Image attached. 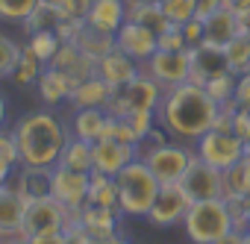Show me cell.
<instances>
[{
    "instance_id": "cell-58",
    "label": "cell",
    "mask_w": 250,
    "mask_h": 244,
    "mask_svg": "<svg viewBox=\"0 0 250 244\" xmlns=\"http://www.w3.org/2000/svg\"><path fill=\"white\" fill-rule=\"evenodd\" d=\"M247 232H250V229H247Z\"/></svg>"
},
{
    "instance_id": "cell-56",
    "label": "cell",
    "mask_w": 250,
    "mask_h": 244,
    "mask_svg": "<svg viewBox=\"0 0 250 244\" xmlns=\"http://www.w3.org/2000/svg\"><path fill=\"white\" fill-rule=\"evenodd\" d=\"M244 147L250 150V130H247V136H244Z\"/></svg>"
},
{
    "instance_id": "cell-2",
    "label": "cell",
    "mask_w": 250,
    "mask_h": 244,
    "mask_svg": "<svg viewBox=\"0 0 250 244\" xmlns=\"http://www.w3.org/2000/svg\"><path fill=\"white\" fill-rule=\"evenodd\" d=\"M15 142L21 153V165L33 168H56L59 156L68 144V127H62V121L53 112H30L15 124Z\"/></svg>"
},
{
    "instance_id": "cell-4",
    "label": "cell",
    "mask_w": 250,
    "mask_h": 244,
    "mask_svg": "<svg viewBox=\"0 0 250 244\" xmlns=\"http://www.w3.org/2000/svg\"><path fill=\"white\" fill-rule=\"evenodd\" d=\"M186 235L191 238V244H212L221 235H227L232 229L229 221V209L224 197H209V200H194L183 218Z\"/></svg>"
},
{
    "instance_id": "cell-16",
    "label": "cell",
    "mask_w": 250,
    "mask_h": 244,
    "mask_svg": "<svg viewBox=\"0 0 250 244\" xmlns=\"http://www.w3.org/2000/svg\"><path fill=\"white\" fill-rule=\"evenodd\" d=\"M91 150H94V171L109 177H115L121 168H127L133 159H139V144H124L112 139H97Z\"/></svg>"
},
{
    "instance_id": "cell-23",
    "label": "cell",
    "mask_w": 250,
    "mask_h": 244,
    "mask_svg": "<svg viewBox=\"0 0 250 244\" xmlns=\"http://www.w3.org/2000/svg\"><path fill=\"white\" fill-rule=\"evenodd\" d=\"M109 97H112V85L94 74V77L83 80L80 85H74L68 100H71L74 109H85V106H100V109H106Z\"/></svg>"
},
{
    "instance_id": "cell-39",
    "label": "cell",
    "mask_w": 250,
    "mask_h": 244,
    "mask_svg": "<svg viewBox=\"0 0 250 244\" xmlns=\"http://www.w3.org/2000/svg\"><path fill=\"white\" fill-rule=\"evenodd\" d=\"M121 118H127V124L133 127V133H136L139 142L156 127V112L153 109H136V112H127V115H121Z\"/></svg>"
},
{
    "instance_id": "cell-25",
    "label": "cell",
    "mask_w": 250,
    "mask_h": 244,
    "mask_svg": "<svg viewBox=\"0 0 250 244\" xmlns=\"http://www.w3.org/2000/svg\"><path fill=\"white\" fill-rule=\"evenodd\" d=\"M127 21H136L147 30H153L156 36H162L171 21L165 18L162 6H159V0H127Z\"/></svg>"
},
{
    "instance_id": "cell-29",
    "label": "cell",
    "mask_w": 250,
    "mask_h": 244,
    "mask_svg": "<svg viewBox=\"0 0 250 244\" xmlns=\"http://www.w3.org/2000/svg\"><path fill=\"white\" fill-rule=\"evenodd\" d=\"M47 65L33 53V47L27 44L24 50H21V56H18V62H15V68H12V74H9V80L15 82V85H21V88H27V85H36L39 82V77H42V71H44Z\"/></svg>"
},
{
    "instance_id": "cell-15",
    "label": "cell",
    "mask_w": 250,
    "mask_h": 244,
    "mask_svg": "<svg viewBox=\"0 0 250 244\" xmlns=\"http://www.w3.org/2000/svg\"><path fill=\"white\" fill-rule=\"evenodd\" d=\"M121 209H106V206H91V203H85L80 212H68V218H71V224H80L91 238H97V241H103V238H109V235H115L118 232V221H121Z\"/></svg>"
},
{
    "instance_id": "cell-9",
    "label": "cell",
    "mask_w": 250,
    "mask_h": 244,
    "mask_svg": "<svg viewBox=\"0 0 250 244\" xmlns=\"http://www.w3.org/2000/svg\"><path fill=\"white\" fill-rule=\"evenodd\" d=\"M145 71L162 85V88H174L180 82L188 80V71H191V50H156L147 62H145Z\"/></svg>"
},
{
    "instance_id": "cell-20",
    "label": "cell",
    "mask_w": 250,
    "mask_h": 244,
    "mask_svg": "<svg viewBox=\"0 0 250 244\" xmlns=\"http://www.w3.org/2000/svg\"><path fill=\"white\" fill-rule=\"evenodd\" d=\"M203 30H206V44H215V47H224L235 36H241V27H238L235 12L227 9V6H221L209 18H203Z\"/></svg>"
},
{
    "instance_id": "cell-41",
    "label": "cell",
    "mask_w": 250,
    "mask_h": 244,
    "mask_svg": "<svg viewBox=\"0 0 250 244\" xmlns=\"http://www.w3.org/2000/svg\"><path fill=\"white\" fill-rule=\"evenodd\" d=\"M235 82H238V77L235 74H224V77H218V80H212L209 85H206V91L224 106V103H229L232 100V94H235Z\"/></svg>"
},
{
    "instance_id": "cell-49",
    "label": "cell",
    "mask_w": 250,
    "mask_h": 244,
    "mask_svg": "<svg viewBox=\"0 0 250 244\" xmlns=\"http://www.w3.org/2000/svg\"><path fill=\"white\" fill-rule=\"evenodd\" d=\"M232 12H235V18H238L241 33H247V36H250V0H247V3H241L238 9H232Z\"/></svg>"
},
{
    "instance_id": "cell-28",
    "label": "cell",
    "mask_w": 250,
    "mask_h": 244,
    "mask_svg": "<svg viewBox=\"0 0 250 244\" xmlns=\"http://www.w3.org/2000/svg\"><path fill=\"white\" fill-rule=\"evenodd\" d=\"M88 203L91 206H106V209H121L118 206V185L115 177L91 171L88 174Z\"/></svg>"
},
{
    "instance_id": "cell-8",
    "label": "cell",
    "mask_w": 250,
    "mask_h": 244,
    "mask_svg": "<svg viewBox=\"0 0 250 244\" xmlns=\"http://www.w3.org/2000/svg\"><path fill=\"white\" fill-rule=\"evenodd\" d=\"M145 162H147V168L156 174V180L162 183V185H174V183H180L183 180V174H186V168H188V162L194 159V150H188V147H183V144H162V147H156V150H150V153H145L142 156Z\"/></svg>"
},
{
    "instance_id": "cell-1",
    "label": "cell",
    "mask_w": 250,
    "mask_h": 244,
    "mask_svg": "<svg viewBox=\"0 0 250 244\" xmlns=\"http://www.w3.org/2000/svg\"><path fill=\"white\" fill-rule=\"evenodd\" d=\"M218 115H221V103L191 80L165 88L156 109V121L168 130V136L183 142H197L203 133H209Z\"/></svg>"
},
{
    "instance_id": "cell-44",
    "label": "cell",
    "mask_w": 250,
    "mask_h": 244,
    "mask_svg": "<svg viewBox=\"0 0 250 244\" xmlns=\"http://www.w3.org/2000/svg\"><path fill=\"white\" fill-rule=\"evenodd\" d=\"M159 47H162V50H188L186 36H183V27H180V24H171V27L159 36Z\"/></svg>"
},
{
    "instance_id": "cell-13",
    "label": "cell",
    "mask_w": 250,
    "mask_h": 244,
    "mask_svg": "<svg viewBox=\"0 0 250 244\" xmlns=\"http://www.w3.org/2000/svg\"><path fill=\"white\" fill-rule=\"evenodd\" d=\"M115 44L118 50H124L127 56H133L139 65H145L156 50H159V36L136 21H127L118 33H115Z\"/></svg>"
},
{
    "instance_id": "cell-5",
    "label": "cell",
    "mask_w": 250,
    "mask_h": 244,
    "mask_svg": "<svg viewBox=\"0 0 250 244\" xmlns=\"http://www.w3.org/2000/svg\"><path fill=\"white\" fill-rule=\"evenodd\" d=\"M162 94H165V88L142 68L139 77H133L130 82L112 88V97L106 103V112L109 115H127V112H136V109H153L156 112Z\"/></svg>"
},
{
    "instance_id": "cell-36",
    "label": "cell",
    "mask_w": 250,
    "mask_h": 244,
    "mask_svg": "<svg viewBox=\"0 0 250 244\" xmlns=\"http://www.w3.org/2000/svg\"><path fill=\"white\" fill-rule=\"evenodd\" d=\"M42 3V0H0V21H18L24 24V18Z\"/></svg>"
},
{
    "instance_id": "cell-12",
    "label": "cell",
    "mask_w": 250,
    "mask_h": 244,
    "mask_svg": "<svg viewBox=\"0 0 250 244\" xmlns=\"http://www.w3.org/2000/svg\"><path fill=\"white\" fill-rule=\"evenodd\" d=\"M188 206H191V200H188V194L183 191L180 183L162 185L159 194H156V200H153V206H150V212H147V221H150L153 226H174V224H183Z\"/></svg>"
},
{
    "instance_id": "cell-45",
    "label": "cell",
    "mask_w": 250,
    "mask_h": 244,
    "mask_svg": "<svg viewBox=\"0 0 250 244\" xmlns=\"http://www.w3.org/2000/svg\"><path fill=\"white\" fill-rule=\"evenodd\" d=\"M183 36H186V44H188V50L200 47V44L206 41L203 21H200V18H191V21H186V24H183Z\"/></svg>"
},
{
    "instance_id": "cell-33",
    "label": "cell",
    "mask_w": 250,
    "mask_h": 244,
    "mask_svg": "<svg viewBox=\"0 0 250 244\" xmlns=\"http://www.w3.org/2000/svg\"><path fill=\"white\" fill-rule=\"evenodd\" d=\"M30 47H33V53L44 62V65H50V59L56 56V50L62 47V39L53 33V30H44V33H36V36H30V41H27Z\"/></svg>"
},
{
    "instance_id": "cell-54",
    "label": "cell",
    "mask_w": 250,
    "mask_h": 244,
    "mask_svg": "<svg viewBox=\"0 0 250 244\" xmlns=\"http://www.w3.org/2000/svg\"><path fill=\"white\" fill-rule=\"evenodd\" d=\"M221 3H224L227 9H238L241 3H247V0H221Z\"/></svg>"
},
{
    "instance_id": "cell-19",
    "label": "cell",
    "mask_w": 250,
    "mask_h": 244,
    "mask_svg": "<svg viewBox=\"0 0 250 244\" xmlns=\"http://www.w3.org/2000/svg\"><path fill=\"white\" fill-rule=\"evenodd\" d=\"M85 24L115 36L124 24H127V0H94Z\"/></svg>"
},
{
    "instance_id": "cell-42",
    "label": "cell",
    "mask_w": 250,
    "mask_h": 244,
    "mask_svg": "<svg viewBox=\"0 0 250 244\" xmlns=\"http://www.w3.org/2000/svg\"><path fill=\"white\" fill-rule=\"evenodd\" d=\"M227 209H229L232 229L247 232V226H250V197H232V200H227Z\"/></svg>"
},
{
    "instance_id": "cell-46",
    "label": "cell",
    "mask_w": 250,
    "mask_h": 244,
    "mask_svg": "<svg viewBox=\"0 0 250 244\" xmlns=\"http://www.w3.org/2000/svg\"><path fill=\"white\" fill-rule=\"evenodd\" d=\"M65 244H97V238H91L80 224H68L65 226Z\"/></svg>"
},
{
    "instance_id": "cell-14",
    "label": "cell",
    "mask_w": 250,
    "mask_h": 244,
    "mask_svg": "<svg viewBox=\"0 0 250 244\" xmlns=\"http://www.w3.org/2000/svg\"><path fill=\"white\" fill-rule=\"evenodd\" d=\"M224 74H232L229 65H227V56H224V47H215V44H200L191 50V71H188V80L197 82V85H209L212 80L224 77Z\"/></svg>"
},
{
    "instance_id": "cell-6",
    "label": "cell",
    "mask_w": 250,
    "mask_h": 244,
    "mask_svg": "<svg viewBox=\"0 0 250 244\" xmlns=\"http://www.w3.org/2000/svg\"><path fill=\"white\" fill-rule=\"evenodd\" d=\"M194 153L200 159H206L209 165H215L218 171H227L229 165H235L241 156H244V139L235 136L232 130H224V127H212L209 133H203L197 142H194Z\"/></svg>"
},
{
    "instance_id": "cell-7",
    "label": "cell",
    "mask_w": 250,
    "mask_h": 244,
    "mask_svg": "<svg viewBox=\"0 0 250 244\" xmlns=\"http://www.w3.org/2000/svg\"><path fill=\"white\" fill-rule=\"evenodd\" d=\"M68 224H71L68 209L59 206L53 197H42V200H30L27 203L24 224H21V235H27V238L53 235V232H65Z\"/></svg>"
},
{
    "instance_id": "cell-40",
    "label": "cell",
    "mask_w": 250,
    "mask_h": 244,
    "mask_svg": "<svg viewBox=\"0 0 250 244\" xmlns=\"http://www.w3.org/2000/svg\"><path fill=\"white\" fill-rule=\"evenodd\" d=\"M21 50H24L21 44H15L9 36L0 33V80L12 74V68H15V62H18V56H21Z\"/></svg>"
},
{
    "instance_id": "cell-22",
    "label": "cell",
    "mask_w": 250,
    "mask_h": 244,
    "mask_svg": "<svg viewBox=\"0 0 250 244\" xmlns=\"http://www.w3.org/2000/svg\"><path fill=\"white\" fill-rule=\"evenodd\" d=\"M36 88H39V97H42V103H47V106H56V103H62V100H68V97H71V88H74V82H71V77H68L65 71H59V68L47 65V68L42 71V77H39Z\"/></svg>"
},
{
    "instance_id": "cell-34",
    "label": "cell",
    "mask_w": 250,
    "mask_h": 244,
    "mask_svg": "<svg viewBox=\"0 0 250 244\" xmlns=\"http://www.w3.org/2000/svg\"><path fill=\"white\" fill-rule=\"evenodd\" d=\"M103 139H112V142H124V144H139V139H136L133 127L127 124V118H121V115H109V118H106Z\"/></svg>"
},
{
    "instance_id": "cell-35",
    "label": "cell",
    "mask_w": 250,
    "mask_h": 244,
    "mask_svg": "<svg viewBox=\"0 0 250 244\" xmlns=\"http://www.w3.org/2000/svg\"><path fill=\"white\" fill-rule=\"evenodd\" d=\"M159 6H162V12H165V18L171 21V24H186V21H191V18H197L194 15V0H159Z\"/></svg>"
},
{
    "instance_id": "cell-47",
    "label": "cell",
    "mask_w": 250,
    "mask_h": 244,
    "mask_svg": "<svg viewBox=\"0 0 250 244\" xmlns=\"http://www.w3.org/2000/svg\"><path fill=\"white\" fill-rule=\"evenodd\" d=\"M224 3H221V0H194V15L203 21V18H209L215 9H221Z\"/></svg>"
},
{
    "instance_id": "cell-50",
    "label": "cell",
    "mask_w": 250,
    "mask_h": 244,
    "mask_svg": "<svg viewBox=\"0 0 250 244\" xmlns=\"http://www.w3.org/2000/svg\"><path fill=\"white\" fill-rule=\"evenodd\" d=\"M33 244H65V232H53V235H39V238H33Z\"/></svg>"
},
{
    "instance_id": "cell-17",
    "label": "cell",
    "mask_w": 250,
    "mask_h": 244,
    "mask_svg": "<svg viewBox=\"0 0 250 244\" xmlns=\"http://www.w3.org/2000/svg\"><path fill=\"white\" fill-rule=\"evenodd\" d=\"M139 71H142V65H139L133 56H127L124 50H118V47H115L112 53H106V56L97 62V77L106 80L112 88L130 82L133 77H139Z\"/></svg>"
},
{
    "instance_id": "cell-26",
    "label": "cell",
    "mask_w": 250,
    "mask_h": 244,
    "mask_svg": "<svg viewBox=\"0 0 250 244\" xmlns=\"http://www.w3.org/2000/svg\"><path fill=\"white\" fill-rule=\"evenodd\" d=\"M74 44L88 56V59H94V62H100L106 53H112L118 44H115V36L112 33H103V30H94V27H83L80 30V36L74 39Z\"/></svg>"
},
{
    "instance_id": "cell-31",
    "label": "cell",
    "mask_w": 250,
    "mask_h": 244,
    "mask_svg": "<svg viewBox=\"0 0 250 244\" xmlns=\"http://www.w3.org/2000/svg\"><path fill=\"white\" fill-rule=\"evenodd\" d=\"M221 177H224V191H221L224 200L250 197V177H247V168H244L241 159H238L235 165H229L227 171H221Z\"/></svg>"
},
{
    "instance_id": "cell-51",
    "label": "cell",
    "mask_w": 250,
    "mask_h": 244,
    "mask_svg": "<svg viewBox=\"0 0 250 244\" xmlns=\"http://www.w3.org/2000/svg\"><path fill=\"white\" fill-rule=\"evenodd\" d=\"M0 244H33V238H27V235H9V238H0Z\"/></svg>"
},
{
    "instance_id": "cell-11",
    "label": "cell",
    "mask_w": 250,
    "mask_h": 244,
    "mask_svg": "<svg viewBox=\"0 0 250 244\" xmlns=\"http://www.w3.org/2000/svg\"><path fill=\"white\" fill-rule=\"evenodd\" d=\"M50 197L59 206H65L68 212H80L88 203V174L56 165L53 168V183H50Z\"/></svg>"
},
{
    "instance_id": "cell-38",
    "label": "cell",
    "mask_w": 250,
    "mask_h": 244,
    "mask_svg": "<svg viewBox=\"0 0 250 244\" xmlns=\"http://www.w3.org/2000/svg\"><path fill=\"white\" fill-rule=\"evenodd\" d=\"M15 165H21V153H18V142H15V133L0 127V168L12 171Z\"/></svg>"
},
{
    "instance_id": "cell-30",
    "label": "cell",
    "mask_w": 250,
    "mask_h": 244,
    "mask_svg": "<svg viewBox=\"0 0 250 244\" xmlns=\"http://www.w3.org/2000/svg\"><path fill=\"white\" fill-rule=\"evenodd\" d=\"M224 56H227V65H229V71L235 77L250 74V36L241 33L229 44H224Z\"/></svg>"
},
{
    "instance_id": "cell-53",
    "label": "cell",
    "mask_w": 250,
    "mask_h": 244,
    "mask_svg": "<svg viewBox=\"0 0 250 244\" xmlns=\"http://www.w3.org/2000/svg\"><path fill=\"white\" fill-rule=\"evenodd\" d=\"M3 124H6V97L0 94V127H3Z\"/></svg>"
},
{
    "instance_id": "cell-32",
    "label": "cell",
    "mask_w": 250,
    "mask_h": 244,
    "mask_svg": "<svg viewBox=\"0 0 250 244\" xmlns=\"http://www.w3.org/2000/svg\"><path fill=\"white\" fill-rule=\"evenodd\" d=\"M56 9L50 6V3H39L27 18H24V30L30 33V36H36V33H44V30H53L56 27Z\"/></svg>"
},
{
    "instance_id": "cell-37",
    "label": "cell",
    "mask_w": 250,
    "mask_h": 244,
    "mask_svg": "<svg viewBox=\"0 0 250 244\" xmlns=\"http://www.w3.org/2000/svg\"><path fill=\"white\" fill-rule=\"evenodd\" d=\"M91 3H94V0H59L53 9H56L59 21H85Z\"/></svg>"
},
{
    "instance_id": "cell-21",
    "label": "cell",
    "mask_w": 250,
    "mask_h": 244,
    "mask_svg": "<svg viewBox=\"0 0 250 244\" xmlns=\"http://www.w3.org/2000/svg\"><path fill=\"white\" fill-rule=\"evenodd\" d=\"M50 183H53V168L21 165V174L15 177V188H18V194H21L27 203H30V200L50 197Z\"/></svg>"
},
{
    "instance_id": "cell-55",
    "label": "cell",
    "mask_w": 250,
    "mask_h": 244,
    "mask_svg": "<svg viewBox=\"0 0 250 244\" xmlns=\"http://www.w3.org/2000/svg\"><path fill=\"white\" fill-rule=\"evenodd\" d=\"M9 174H12V171H6V168H0V188H3V185L9 183Z\"/></svg>"
},
{
    "instance_id": "cell-24",
    "label": "cell",
    "mask_w": 250,
    "mask_h": 244,
    "mask_svg": "<svg viewBox=\"0 0 250 244\" xmlns=\"http://www.w3.org/2000/svg\"><path fill=\"white\" fill-rule=\"evenodd\" d=\"M106 118L109 112L100 109V106H85V109H77L74 112V124H71V136L83 139V142H97L103 139V127H106Z\"/></svg>"
},
{
    "instance_id": "cell-3",
    "label": "cell",
    "mask_w": 250,
    "mask_h": 244,
    "mask_svg": "<svg viewBox=\"0 0 250 244\" xmlns=\"http://www.w3.org/2000/svg\"><path fill=\"white\" fill-rule=\"evenodd\" d=\"M115 185H118V206L124 215L133 218H147L162 183L156 180V174L147 168L145 159H133L127 168H121L115 174Z\"/></svg>"
},
{
    "instance_id": "cell-48",
    "label": "cell",
    "mask_w": 250,
    "mask_h": 244,
    "mask_svg": "<svg viewBox=\"0 0 250 244\" xmlns=\"http://www.w3.org/2000/svg\"><path fill=\"white\" fill-rule=\"evenodd\" d=\"M212 244H250V232H244V229H229L227 235H221V238L212 241Z\"/></svg>"
},
{
    "instance_id": "cell-27",
    "label": "cell",
    "mask_w": 250,
    "mask_h": 244,
    "mask_svg": "<svg viewBox=\"0 0 250 244\" xmlns=\"http://www.w3.org/2000/svg\"><path fill=\"white\" fill-rule=\"evenodd\" d=\"M59 165L62 168H71V171H83V174H91L94 171V150H91V142H83L77 136L68 139L62 156H59Z\"/></svg>"
},
{
    "instance_id": "cell-10",
    "label": "cell",
    "mask_w": 250,
    "mask_h": 244,
    "mask_svg": "<svg viewBox=\"0 0 250 244\" xmlns=\"http://www.w3.org/2000/svg\"><path fill=\"white\" fill-rule=\"evenodd\" d=\"M180 185H183V191L188 194V200L194 203V200L221 197V191H224V177H221V171H218L215 165H209L206 159H200V156L194 153V159L188 162V168H186Z\"/></svg>"
},
{
    "instance_id": "cell-52",
    "label": "cell",
    "mask_w": 250,
    "mask_h": 244,
    "mask_svg": "<svg viewBox=\"0 0 250 244\" xmlns=\"http://www.w3.org/2000/svg\"><path fill=\"white\" fill-rule=\"evenodd\" d=\"M97 244H130V241H127V238H121V235L115 232V235H109V238H103V241H97Z\"/></svg>"
},
{
    "instance_id": "cell-57",
    "label": "cell",
    "mask_w": 250,
    "mask_h": 244,
    "mask_svg": "<svg viewBox=\"0 0 250 244\" xmlns=\"http://www.w3.org/2000/svg\"><path fill=\"white\" fill-rule=\"evenodd\" d=\"M42 3H50V6H56V3H59V0H42Z\"/></svg>"
},
{
    "instance_id": "cell-43",
    "label": "cell",
    "mask_w": 250,
    "mask_h": 244,
    "mask_svg": "<svg viewBox=\"0 0 250 244\" xmlns=\"http://www.w3.org/2000/svg\"><path fill=\"white\" fill-rule=\"evenodd\" d=\"M224 106H229L232 112H244V115H250V74L238 77V82H235V94H232V100L224 103Z\"/></svg>"
},
{
    "instance_id": "cell-18",
    "label": "cell",
    "mask_w": 250,
    "mask_h": 244,
    "mask_svg": "<svg viewBox=\"0 0 250 244\" xmlns=\"http://www.w3.org/2000/svg\"><path fill=\"white\" fill-rule=\"evenodd\" d=\"M24 212H27V200L18 194L15 185L6 183L0 188V238H9V235L21 232Z\"/></svg>"
}]
</instances>
